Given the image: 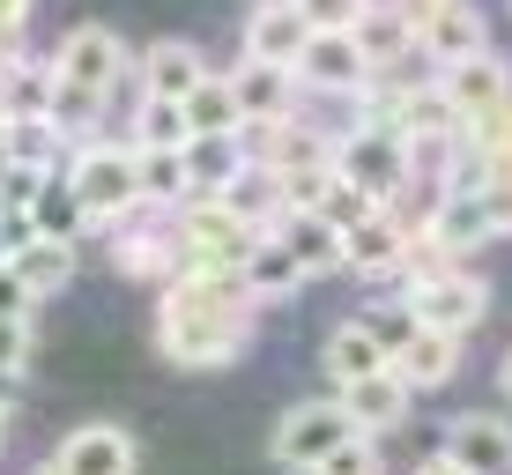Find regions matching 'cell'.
Instances as JSON below:
<instances>
[{
    "instance_id": "obj_9",
    "label": "cell",
    "mask_w": 512,
    "mask_h": 475,
    "mask_svg": "<svg viewBox=\"0 0 512 475\" xmlns=\"http://www.w3.org/2000/svg\"><path fill=\"white\" fill-rule=\"evenodd\" d=\"M490 238H498V223H490L483 193H438L431 223H423V245H431L438 260H461V253H475V245H490Z\"/></svg>"
},
{
    "instance_id": "obj_23",
    "label": "cell",
    "mask_w": 512,
    "mask_h": 475,
    "mask_svg": "<svg viewBox=\"0 0 512 475\" xmlns=\"http://www.w3.org/2000/svg\"><path fill=\"white\" fill-rule=\"evenodd\" d=\"M216 201H231V216H245L253 231H275V223L290 216V201H282V179H275L268 164H253V156H245V171L216 193Z\"/></svg>"
},
{
    "instance_id": "obj_38",
    "label": "cell",
    "mask_w": 512,
    "mask_h": 475,
    "mask_svg": "<svg viewBox=\"0 0 512 475\" xmlns=\"http://www.w3.org/2000/svg\"><path fill=\"white\" fill-rule=\"evenodd\" d=\"M30 305H38V297L15 275V260H0V320H30Z\"/></svg>"
},
{
    "instance_id": "obj_32",
    "label": "cell",
    "mask_w": 512,
    "mask_h": 475,
    "mask_svg": "<svg viewBox=\"0 0 512 475\" xmlns=\"http://www.w3.org/2000/svg\"><path fill=\"white\" fill-rule=\"evenodd\" d=\"M97 90H75V82H52V127L60 134H90L97 127Z\"/></svg>"
},
{
    "instance_id": "obj_8",
    "label": "cell",
    "mask_w": 512,
    "mask_h": 475,
    "mask_svg": "<svg viewBox=\"0 0 512 475\" xmlns=\"http://www.w3.org/2000/svg\"><path fill=\"white\" fill-rule=\"evenodd\" d=\"M297 82H305V90H327V97H357L364 82H372V60H364V45L349 38V30H312L305 52H297Z\"/></svg>"
},
{
    "instance_id": "obj_20",
    "label": "cell",
    "mask_w": 512,
    "mask_h": 475,
    "mask_svg": "<svg viewBox=\"0 0 512 475\" xmlns=\"http://www.w3.org/2000/svg\"><path fill=\"white\" fill-rule=\"evenodd\" d=\"M275 238L290 245V260L305 275H334V268H342V231H334L320 208H290V216L275 223Z\"/></svg>"
},
{
    "instance_id": "obj_21",
    "label": "cell",
    "mask_w": 512,
    "mask_h": 475,
    "mask_svg": "<svg viewBox=\"0 0 512 475\" xmlns=\"http://www.w3.org/2000/svg\"><path fill=\"white\" fill-rule=\"evenodd\" d=\"M401 260H409V231H401L386 208H379L372 223H357V231L342 238V268H349V275H394Z\"/></svg>"
},
{
    "instance_id": "obj_19",
    "label": "cell",
    "mask_w": 512,
    "mask_h": 475,
    "mask_svg": "<svg viewBox=\"0 0 512 475\" xmlns=\"http://www.w3.org/2000/svg\"><path fill=\"white\" fill-rule=\"evenodd\" d=\"M134 438L119 431V424H82L75 438L60 446V468L67 475H134Z\"/></svg>"
},
{
    "instance_id": "obj_16",
    "label": "cell",
    "mask_w": 512,
    "mask_h": 475,
    "mask_svg": "<svg viewBox=\"0 0 512 475\" xmlns=\"http://www.w3.org/2000/svg\"><path fill=\"white\" fill-rule=\"evenodd\" d=\"M446 461H461L468 475H512V424L505 416H453Z\"/></svg>"
},
{
    "instance_id": "obj_29",
    "label": "cell",
    "mask_w": 512,
    "mask_h": 475,
    "mask_svg": "<svg viewBox=\"0 0 512 475\" xmlns=\"http://www.w3.org/2000/svg\"><path fill=\"white\" fill-rule=\"evenodd\" d=\"M186 127L193 134H245V112L231 97V75H208L201 90L186 97Z\"/></svg>"
},
{
    "instance_id": "obj_35",
    "label": "cell",
    "mask_w": 512,
    "mask_h": 475,
    "mask_svg": "<svg viewBox=\"0 0 512 475\" xmlns=\"http://www.w3.org/2000/svg\"><path fill=\"white\" fill-rule=\"evenodd\" d=\"M312 475H379V453H372V438H349L342 453H327Z\"/></svg>"
},
{
    "instance_id": "obj_37",
    "label": "cell",
    "mask_w": 512,
    "mask_h": 475,
    "mask_svg": "<svg viewBox=\"0 0 512 475\" xmlns=\"http://www.w3.org/2000/svg\"><path fill=\"white\" fill-rule=\"evenodd\" d=\"M297 15H305L312 30H349L364 15V0H297Z\"/></svg>"
},
{
    "instance_id": "obj_42",
    "label": "cell",
    "mask_w": 512,
    "mask_h": 475,
    "mask_svg": "<svg viewBox=\"0 0 512 475\" xmlns=\"http://www.w3.org/2000/svg\"><path fill=\"white\" fill-rule=\"evenodd\" d=\"M498 379H505V401H512V357H505V372H498Z\"/></svg>"
},
{
    "instance_id": "obj_17",
    "label": "cell",
    "mask_w": 512,
    "mask_h": 475,
    "mask_svg": "<svg viewBox=\"0 0 512 475\" xmlns=\"http://www.w3.org/2000/svg\"><path fill=\"white\" fill-rule=\"evenodd\" d=\"M349 38L364 45V60H372V67H394L401 52L416 45V15H409V0H364V15L349 23Z\"/></svg>"
},
{
    "instance_id": "obj_10",
    "label": "cell",
    "mask_w": 512,
    "mask_h": 475,
    "mask_svg": "<svg viewBox=\"0 0 512 475\" xmlns=\"http://www.w3.org/2000/svg\"><path fill=\"white\" fill-rule=\"evenodd\" d=\"M438 82H446V97H453V112H461V119L512 112V75H505L498 52H475V60H461V67H438Z\"/></svg>"
},
{
    "instance_id": "obj_24",
    "label": "cell",
    "mask_w": 512,
    "mask_h": 475,
    "mask_svg": "<svg viewBox=\"0 0 512 475\" xmlns=\"http://www.w3.org/2000/svg\"><path fill=\"white\" fill-rule=\"evenodd\" d=\"M30 223H38V238H60V245H75V238H82L90 208H82V193L67 186V171H60V179L45 171V186L30 193Z\"/></svg>"
},
{
    "instance_id": "obj_45",
    "label": "cell",
    "mask_w": 512,
    "mask_h": 475,
    "mask_svg": "<svg viewBox=\"0 0 512 475\" xmlns=\"http://www.w3.org/2000/svg\"><path fill=\"white\" fill-rule=\"evenodd\" d=\"M423 8H438V0H423Z\"/></svg>"
},
{
    "instance_id": "obj_27",
    "label": "cell",
    "mask_w": 512,
    "mask_h": 475,
    "mask_svg": "<svg viewBox=\"0 0 512 475\" xmlns=\"http://www.w3.org/2000/svg\"><path fill=\"white\" fill-rule=\"evenodd\" d=\"M453 127H461V112H453L446 82H409V97H401V134H409V142H446Z\"/></svg>"
},
{
    "instance_id": "obj_6",
    "label": "cell",
    "mask_w": 512,
    "mask_h": 475,
    "mask_svg": "<svg viewBox=\"0 0 512 475\" xmlns=\"http://www.w3.org/2000/svg\"><path fill=\"white\" fill-rule=\"evenodd\" d=\"M409 15H416V52L438 60V67H461V60H475V52H490L483 8H468V0H438V8L409 0Z\"/></svg>"
},
{
    "instance_id": "obj_26",
    "label": "cell",
    "mask_w": 512,
    "mask_h": 475,
    "mask_svg": "<svg viewBox=\"0 0 512 475\" xmlns=\"http://www.w3.org/2000/svg\"><path fill=\"white\" fill-rule=\"evenodd\" d=\"M134 164H141V201H156V208H186L193 201L186 149H134Z\"/></svg>"
},
{
    "instance_id": "obj_11",
    "label": "cell",
    "mask_w": 512,
    "mask_h": 475,
    "mask_svg": "<svg viewBox=\"0 0 512 475\" xmlns=\"http://www.w3.org/2000/svg\"><path fill=\"white\" fill-rule=\"evenodd\" d=\"M320 364H327L334 394H342V386H357V379H379V372H394V342H386L379 327H364V320H342V327L327 334Z\"/></svg>"
},
{
    "instance_id": "obj_31",
    "label": "cell",
    "mask_w": 512,
    "mask_h": 475,
    "mask_svg": "<svg viewBox=\"0 0 512 475\" xmlns=\"http://www.w3.org/2000/svg\"><path fill=\"white\" fill-rule=\"evenodd\" d=\"M67 134L52 127V112H30V119H8V156L23 171H52V156H60Z\"/></svg>"
},
{
    "instance_id": "obj_22",
    "label": "cell",
    "mask_w": 512,
    "mask_h": 475,
    "mask_svg": "<svg viewBox=\"0 0 512 475\" xmlns=\"http://www.w3.org/2000/svg\"><path fill=\"white\" fill-rule=\"evenodd\" d=\"M238 283H245L253 305H275V297H290L297 283H305V268L290 260V245H282L275 231H260V245L245 253V268H238Z\"/></svg>"
},
{
    "instance_id": "obj_5",
    "label": "cell",
    "mask_w": 512,
    "mask_h": 475,
    "mask_svg": "<svg viewBox=\"0 0 512 475\" xmlns=\"http://www.w3.org/2000/svg\"><path fill=\"white\" fill-rule=\"evenodd\" d=\"M349 438H364L357 424H349L342 401H305V409H290L275 424V461L282 468H320L327 453H342Z\"/></svg>"
},
{
    "instance_id": "obj_4",
    "label": "cell",
    "mask_w": 512,
    "mask_h": 475,
    "mask_svg": "<svg viewBox=\"0 0 512 475\" xmlns=\"http://www.w3.org/2000/svg\"><path fill=\"white\" fill-rule=\"evenodd\" d=\"M334 171H342L349 186H364L386 208V193L409 186V134H394V127H349L342 142H334Z\"/></svg>"
},
{
    "instance_id": "obj_12",
    "label": "cell",
    "mask_w": 512,
    "mask_h": 475,
    "mask_svg": "<svg viewBox=\"0 0 512 475\" xmlns=\"http://www.w3.org/2000/svg\"><path fill=\"white\" fill-rule=\"evenodd\" d=\"M208 75H216V67H208V60H201V45H186V38H156L149 52H141V97L186 104Z\"/></svg>"
},
{
    "instance_id": "obj_40",
    "label": "cell",
    "mask_w": 512,
    "mask_h": 475,
    "mask_svg": "<svg viewBox=\"0 0 512 475\" xmlns=\"http://www.w3.org/2000/svg\"><path fill=\"white\" fill-rule=\"evenodd\" d=\"M505 179H512V119H505L498 149H490V186H505Z\"/></svg>"
},
{
    "instance_id": "obj_33",
    "label": "cell",
    "mask_w": 512,
    "mask_h": 475,
    "mask_svg": "<svg viewBox=\"0 0 512 475\" xmlns=\"http://www.w3.org/2000/svg\"><path fill=\"white\" fill-rule=\"evenodd\" d=\"M320 216L334 223V231H357V223H372L379 216V201H372V193H364V186H349V179H334V193H327V201H320Z\"/></svg>"
},
{
    "instance_id": "obj_44",
    "label": "cell",
    "mask_w": 512,
    "mask_h": 475,
    "mask_svg": "<svg viewBox=\"0 0 512 475\" xmlns=\"http://www.w3.org/2000/svg\"><path fill=\"white\" fill-rule=\"evenodd\" d=\"M38 475H67V468H60V461H52V468H38Z\"/></svg>"
},
{
    "instance_id": "obj_46",
    "label": "cell",
    "mask_w": 512,
    "mask_h": 475,
    "mask_svg": "<svg viewBox=\"0 0 512 475\" xmlns=\"http://www.w3.org/2000/svg\"><path fill=\"white\" fill-rule=\"evenodd\" d=\"M505 186H512V179H505Z\"/></svg>"
},
{
    "instance_id": "obj_2",
    "label": "cell",
    "mask_w": 512,
    "mask_h": 475,
    "mask_svg": "<svg viewBox=\"0 0 512 475\" xmlns=\"http://www.w3.org/2000/svg\"><path fill=\"white\" fill-rule=\"evenodd\" d=\"M67 186L82 193V208H90V223H127L141 208V164L134 149H112V142H90L67 164Z\"/></svg>"
},
{
    "instance_id": "obj_30",
    "label": "cell",
    "mask_w": 512,
    "mask_h": 475,
    "mask_svg": "<svg viewBox=\"0 0 512 475\" xmlns=\"http://www.w3.org/2000/svg\"><path fill=\"white\" fill-rule=\"evenodd\" d=\"M193 127H186V104H164V97H141L134 104V149H186Z\"/></svg>"
},
{
    "instance_id": "obj_41",
    "label": "cell",
    "mask_w": 512,
    "mask_h": 475,
    "mask_svg": "<svg viewBox=\"0 0 512 475\" xmlns=\"http://www.w3.org/2000/svg\"><path fill=\"white\" fill-rule=\"evenodd\" d=\"M416 475H468V468H461V461H446V453H438V461H423Z\"/></svg>"
},
{
    "instance_id": "obj_28",
    "label": "cell",
    "mask_w": 512,
    "mask_h": 475,
    "mask_svg": "<svg viewBox=\"0 0 512 475\" xmlns=\"http://www.w3.org/2000/svg\"><path fill=\"white\" fill-rule=\"evenodd\" d=\"M15 275L30 283V297H52V290H67V283H75V245H60V238H38V245H23V253H15Z\"/></svg>"
},
{
    "instance_id": "obj_15",
    "label": "cell",
    "mask_w": 512,
    "mask_h": 475,
    "mask_svg": "<svg viewBox=\"0 0 512 475\" xmlns=\"http://www.w3.org/2000/svg\"><path fill=\"white\" fill-rule=\"evenodd\" d=\"M394 372L409 379V394H423V386H446L453 372H461V334H438V327H416L394 342Z\"/></svg>"
},
{
    "instance_id": "obj_14",
    "label": "cell",
    "mask_w": 512,
    "mask_h": 475,
    "mask_svg": "<svg viewBox=\"0 0 512 475\" xmlns=\"http://www.w3.org/2000/svg\"><path fill=\"white\" fill-rule=\"evenodd\" d=\"M305 38H312V23L297 15V0H268V8H253V15H245V60L297 67Z\"/></svg>"
},
{
    "instance_id": "obj_3",
    "label": "cell",
    "mask_w": 512,
    "mask_h": 475,
    "mask_svg": "<svg viewBox=\"0 0 512 475\" xmlns=\"http://www.w3.org/2000/svg\"><path fill=\"white\" fill-rule=\"evenodd\" d=\"M483 312H490V290H483V275L461 268V260H446V268H431V275H416V283H409V320L416 327L468 334Z\"/></svg>"
},
{
    "instance_id": "obj_34",
    "label": "cell",
    "mask_w": 512,
    "mask_h": 475,
    "mask_svg": "<svg viewBox=\"0 0 512 475\" xmlns=\"http://www.w3.org/2000/svg\"><path fill=\"white\" fill-rule=\"evenodd\" d=\"M30 372V320H0V379Z\"/></svg>"
},
{
    "instance_id": "obj_39",
    "label": "cell",
    "mask_w": 512,
    "mask_h": 475,
    "mask_svg": "<svg viewBox=\"0 0 512 475\" xmlns=\"http://www.w3.org/2000/svg\"><path fill=\"white\" fill-rule=\"evenodd\" d=\"M23 23H30V0H0V45L23 38Z\"/></svg>"
},
{
    "instance_id": "obj_18",
    "label": "cell",
    "mask_w": 512,
    "mask_h": 475,
    "mask_svg": "<svg viewBox=\"0 0 512 475\" xmlns=\"http://www.w3.org/2000/svg\"><path fill=\"white\" fill-rule=\"evenodd\" d=\"M334 401L349 409V424H357L364 438H379V431H394L401 416H409V379H401V372H379V379H357V386H342Z\"/></svg>"
},
{
    "instance_id": "obj_1",
    "label": "cell",
    "mask_w": 512,
    "mask_h": 475,
    "mask_svg": "<svg viewBox=\"0 0 512 475\" xmlns=\"http://www.w3.org/2000/svg\"><path fill=\"white\" fill-rule=\"evenodd\" d=\"M245 342H253V312H171V305L156 312V349L193 372L245 357Z\"/></svg>"
},
{
    "instance_id": "obj_36",
    "label": "cell",
    "mask_w": 512,
    "mask_h": 475,
    "mask_svg": "<svg viewBox=\"0 0 512 475\" xmlns=\"http://www.w3.org/2000/svg\"><path fill=\"white\" fill-rule=\"evenodd\" d=\"M23 245H38V223H30V208L0 201V260H15Z\"/></svg>"
},
{
    "instance_id": "obj_13",
    "label": "cell",
    "mask_w": 512,
    "mask_h": 475,
    "mask_svg": "<svg viewBox=\"0 0 512 475\" xmlns=\"http://www.w3.org/2000/svg\"><path fill=\"white\" fill-rule=\"evenodd\" d=\"M231 97H238L245 127H268V119H297V67L245 60V67H231Z\"/></svg>"
},
{
    "instance_id": "obj_25",
    "label": "cell",
    "mask_w": 512,
    "mask_h": 475,
    "mask_svg": "<svg viewBox=\"0 0 512 475\" xmlns=\"http://www.w3.org/2000/svg\"><path fill=\"white\" fill-rule=\"evenodd\" d=\"M186 164H193V201H208V193H223L245 171V149H238V134H193Z\"/></svg>"
},
{
    "instance_id": "obj_43",
    "label": "cell",
    "mask_w": 512,
    "mask_h": 475,
    "mask_svg": "<svg viewBox=\"0 0 512 475\" xmlns=\"http://www.w3.org/2000/svg\"><path fill=\"white\" fill-rule=\"evenodd\" d=\"M0 446H8V409H0Z\"/></svg>"
},
{
    "instance_id": "obj_7",
    "label": "cell",
    "mask_w": 512,
    "mask_h": 475,
    "mask_svg": "<svg viewBox=\"0 0 512 475\" xmlns=\"http://www.w3.org/2000/svg\"><path fill=\"white\" fill-rule=\"evenodd\" d=\"M52 67H60V82H75V90L112 97L119 75H127V45H119V30H104V23H75L60 38V52H52Z\"/></svg>"
}]
</instances>
